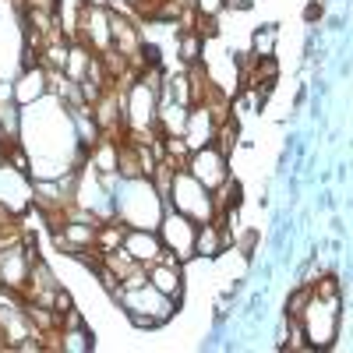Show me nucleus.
<instances>
[{
	"mask_svg": "<svg viewBox=\"0 0 353 353\" xmlns=\"http://www.w3.org/2000/svg\"><path fill=\"white\" fill-rule=\"evenodd\" d=\"M166 205L176 212H184L188 219H194L198 226L216 219V201H212V191L205 188L194 173L188 170H176L173 173V184H170V194H166Z\"/></svg>",
	"mask_w": 353,
	"mask_h": 353,
	"instance_id": "obj_3",
	"label": "nucleus"
},
{
	"mask_svg": "<svg viewBox=\"0 0 353 353\" xmlns=\"http://www.w3.org/2000/svg\"><path fill=\"white\" fill-rule=\"evenodd\" d=\"M216 131H219V124H216V117L209 113V106H191V113H188V128H184V141H188V149L194 152V149H205V145H212L216 141Z\"/></svg>",
	"mask_w": 353,
	"mask_h": 353,
	"instance_id": "obj_10",
	"label": "nucleus"
},
{
	"mask_svg": "<svg viewBox=\"0 0 353 353\" xmlns=\"http://www.w3.org/2000/svg\"><path fill=\"white\" fill-rule=\"evenodd\" d=\"M223 4H226V0H198V11H201V14H212V18H216Z\"/></svg>",
	"mask_w": 353,
	"mask_h": 353,
	"instance_id": "obj_15",
	"label": "nucleus"
},
{
	"mask_svg": "<svg viewBox=\"0 0 353 353\" xmlns=\"http://www.w3.org/2000/svg\"><path fill=\"white\" fill-rule=\"evenodd\" d=\"M188 173H194L209 191H216V188L226 181V176H230V156L212 141V145H205V149H194V152H191Z\"/></svg>",
	"mask_w": 353,
	"mask_h": 353,
	"instance_id": "obj_6",
	"label": "nucleus"
},
{
	"mask_svg": "<svg viewBox=\"0 0 353 353\" xmlns=\"http://www.w3.org/2000/svg\"><path fill=\"white\" fill-rule=\"evenodd\" d=\"M149 283L159 293H166V297H173L176 304H181V297H184V261L176 254H170V251H163L159 261L149 265Z\"/></svg>",
	"mask_w": 353,
	"mask_h": 353,
	"instance_id": "obj_7",
	"label": "nucleus"
},
{
	"mask_svg": "<svg viewBox=\"0 0 353 353\" xmlns=\"http://www.w3.org/2000/svg\"><path fill=\"white\" fill-rule=\"evenodd\" d=\"M117 304L124 307V314L134 321L138 329H159L176 314V301L166 297V293H159L152 283L134 286V290H121Z\"/></svg>",
	"mask_w": 353,
	"mask_h": 353,
	"instance_id": "obj_2",
	"label": "nucleus"
},
{
	"mask_svg": "<svg viewBox=\"0 0 353 353\" xmlns=\"http://www.w3.org/2000/svg\"><path fill=\"white\" fill-rule=\"evenodd\" d=\"M343 297H311V304L301 314V329L314 350H329L339 336V321H343Z\"/></svg>",
	"mask_w": 353,
	"mask_h": 353,
	"instance_id": "obj_4",
	"label": "nucleus"
},
{
	"mask_svg": "<svg viewBox=\"0 0 353 353\" xmlns=\"http://www.w3.org/2000/svg\"><path fill=\"white\" fill-rule=\"evenodd\" d=\"M156 233H159V241H163V248H166L170 254H176L181 261H191V258H194V233H198V223L188 219L184 212H176V209H170V205H166V212H163Z\"/></svg>",
	"mask_w": 353,
	"mask_h": 353,
	"instance_id": "obj_5",
	"label": "nucleus"
},
{
	"mask_svg": "<svg viewBox=\"0 0 353 353\" xmlns=\"http://www.w3.org/2000/svg\"><path fill=\"white\" fill-rule=\"evenodd\" d=\"M124 248H128V251H131V258H134V261H141V265L159 261V254L166 251L156 230H128V233H124Z\"/></svg>",
	"mask_w": 353,
	"mask_h": 353,
	"instance_id": "obj_11",
	"label": "nucleus"
},
{
	"mask_svg": "<svg viewBox=\"0 0 353 353\" xmlns=\"http://www.w3.org/2000/svg\"><path fill=\"white\" fill-rule=\"evenodd\" d=\"M230 244H233V237L223 226V219H209L194 233V258H223L230 251Z\"/></svg>",
	"mask_w": 353,
	"mask_h": 353,
	"instance_id": "obj_9",
	"label": "nucleus"
},
{
	"mask_svg": "<svg viewBox=\"0 0 353 353\" xmlns=\"http://www.w3.org/2000/svg\"><path fill=\"white\" fill-rule=\"evenodd\" d=\"M276 39H279L276 25L258 28V32L251 36V57H276Z\"/></svg>",
	"mask_w": 353,
	"mask_h": 353,
	"instance_id": "obj_14",
	"label": "nucleus"
},
{
	"mask_svg": "<svg viewBox=\"0 0 353 353\" xmlns=\"http://www.w3.org/2000/svg\"><path fill=\"white\" fill-rule=\"evenodd\" d=\"M113 209H117V219L131 230H156L163 212H166V198L156 191V184L149 176H131L113 188Z\"/></svg>",
	"mask_w": 353,
	"mask_h": 353,
	"instance_id": "obj_1",
	"label": "nucleus"
},
{
	"mask_svg": "<svg viewBox=\"0 0 353 353\" xmlns=\"http://www.w3.org/2000/svg\"><path fill=\"white\" fill-rule=\"evenodd\" d=\"M311 297H314V286H307V283H301L297 290H290V297H286V318L290 321H301V314L311 304Z\"/></svg>",
	"mask_w": 353,
	"mask_h": 353,
	"instance_id": "obj_13",
	"label": "nucleus"
},
{
	"mask_svg": "<svg viewBox=\"0 0 353 353\" xmlns=\"http://www.w3.org/2000/svg\"><path fill=\"white\" fill-rule=\"evenodd\" d=\"M11 88H14V103L18 106H32V103L50 96V74H46V68H36V64L21 68V74L11 81Z\"/></svg>",
	"mask_w": 353,
	"mask_h": 353,
	"instance_id": "obj_8",
	"label": "nucleus"
},
{
	"mask_svg": "<svg viewBox=\"0 0 353 353\" xmlns=\"http://www.w3.org/2000/svg\"><path fill=\"white\" fill-rule=\"evenodd\" d=\"M61 350L64 353H88V350H96V339L85 325H64L61 329Z\"/></svg>",
	"mask_w": 353,
	"mask_h": 353,
	"instance_id": "obj_12",
	"label": "nucleus"
}]
</instances>
